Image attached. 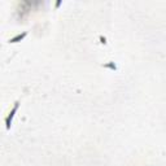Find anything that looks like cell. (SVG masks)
Instances as JSON below:
<instances>
[{"mask_svg":"<svg viewBox=\"0 0 166 166\" xmlns=\"http://www.w3.org/2000/svg\"><path fill=\"white\" fill-rule=\"evenodd\" d=\"M18 107H20V101H16L15 105H13L12 110L9 112V114L5 117V127H7V130L10 129V126H12V121H13V117H15V113L17 112Z\"/></svg>","mask_w":166,"mask_h":166,"instance_id":"1","label":"cell"},{"mask_svg":"<svg viewBox=\"0 0 166 166\" xmlns=\"http://www.w3.org/2000/svg\"><path fill=\"white\" fill-rule=\"evenodd\" d=\"M27 35V33L25 31V33H22V34H18V35H16L15 38H12V39H10L9 42L10 43H18V42H21V40H24V38L26 37Z\"/></svg>","mask_w":166,"mask_h":166,"instance_id":"2","label":"cell"},{"mask_svg":"<svg viewBox=\"0 0 166 166\" xmlns=\"http://www.w3.org/2000/svg\"><path fill=\"white\" fill-rule=\"evenodd\" d=\"M104 68H109V69H112V70H116V69H117V65H116L114 62H110V64H105Z\"/></svg>","mask_w":166,"mask_h":166,"instance_id":"3","label":"cell"},{"mask_svg":"<svg viewBox=\"0 0 166 166\" xmlns=\"http://www.w3.org/2000/svg\"><path fill=\"white\" fill-rule=\"evenodd\" d=\"M100 39H101V40H103V42H101V43H104V44H105V43H107V39H105V38H103V37H101V38H100Z\"/></svg>","mask_w":166,"mask_h":166,"instance_id":"4","label":"cell"}]
</instances>
